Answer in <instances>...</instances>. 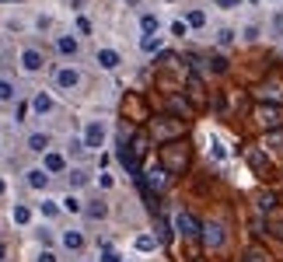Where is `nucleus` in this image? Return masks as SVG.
<instances>
[{
    "instance_id": "nucleus-26",
    "label": "nucleus",
    "mask_w": 283,
    "mask_h": 262,
    "mask_svg": "<svg viewBox=\"0 0 283 262\" xmlns=\"http://www.w3.org/2000/svg\"><path fill=\"white\" fill-rule=\"evenodd\" d=\"M210 70H213V73H224V70H227V60H224V56H213V60H210Z\"/></svg>"
},
{
    "instance_id": "nucleus-27",
    "label": "nucleus",
    "mask_w": 283,
    "mask_h": 262,
    "mask_svg": "<svg viewBox=\"0 0 283 262\" xmlns=\"http://www.w3.org/2000/svg\"><path fill=\"white\" fill-rule=\"evenodd\" d=\"M203 21H207V14H203V11H193V14H189V25H196V28H200Z\"/></svg>"
},
{
    "instance_id": "nucleus-32",
    "label": "nucleus",
    "mask_w": 283,
    "mask_h": 262,
    "mask_svg": "<svg viewBox=\"0 0 283 262\" xmlns=\"http://www.w3.org/2000/svg\"><path fill=\"white\" fill-rule=\"evenodd\" d=\"M77 28H80V32L87 35V32H91V21H87V18H77Z\"/></svg>"
},
{
    "instance_id": "nucleus-10",
    "label": "nucleus",
    "mask_w": 283,
    "mask_h": 262,
    "mask_svg": "<svg viewBox=\"0 0 283 262\" xmlns=\"http://www.w3.org/2000/svg\"><path fill=\"white\" fill-rule=\"evenodd\" d=\"M77 80H80V77H77V70H67V66L56 73V84H60V88H67V91H70V88H77Z\"/></svg>"
},
{
    "instance_id": "nucleus-35",
    "label": "nucleus",
    "mask_w": 283,
    "mask_h": 262,
    "mask_svg": "<svg viewBox=\"0 0 283 262\" xmlns=\"http://www.w3.org/2000/svg\"><path fill=\"white\" fill-rule=\"evenodd\" d=\"M220 7H234V4H241V0H217Z\"/></svg>"
},
{
    "instance_id": "nucleus-12",
    "label": "nucleus",
    "mask_w": 283,
    "mask_h": 262,
    "mask_svg": "<svg viewBox=\"0 0 283 262\" xmlns=\"http://www.w3.org/2000/svg\"><path fill=\"white\" fill-rule=\"evenodd\" d=\"M171 133H182V119H171V116H164V123L157 126V136H171Z\"/></svg>"
},
{
    "instance_id": "nucleus-14",
    "label": "nucleus",
    "mask_w": 283,
    "mask_h": 262,
    "mask_svg": "<svg viewBox=\"0 0 283 262\" xmlns=\"http://www.w3.org/2000/svg\"><path fill=\"white\" fill-rule=\"evenodd\" d=\"M255 206H259L262 213H273V210H276V196H273V193H262V196L255 199Z\"/></svg>"
},
{
    "instance_id": "nucleus-34",
    "label": "nucleus",
    "mask_w": 283,
    "mask_h": 262,
    "mask_svg": "<svg viewBox=\"0 0 283 262\" xmlns=\"http://www.w3.org/2000/svg\"><path fill=\"white\" fill-rule=\"evenodd\" d=\"M39 262H56V255H53V252H42V255H39Z\"/></svg>"
},
{
    "instance_id": "nucleus-31",
    "label": "nucleus",
    "mask_w": 283,
    "mask_h": 262,
    "mask_svg": "<svg viewBox=\"0 0 283 262\" xmlns=\"http://www.w3.org/2000/svg\"><path fill=\"white\" fill-rule=\"evenodd\" d=\"M185 32H189L185 21H175V25H171V35H185Z\"/></svg>"
},
{
    "instance_id": "nucleus-8",
    "label": "nucleus",
    "mask_w": 283,
    "mask_h": 262,
    "mask_svg": "<svg viewBox=\"0 0 283 262\" xmlns=\"http://www.w3.org/2000/svg\"><path fill=\"white\" fill-rule=\"evenodd\" d=\"M98 63L105 66V70H116L119 66V53L116 49H98Z\"/></svg>"
},
{
    "instance_id": "nucleus-21",
    "label": "nucleus",
    "mask_w": 283,
    "mask_h": 262,
    "mask_svg": "<svg viewBox=\"0 0 283 262\" xmlns=\"http://www.w3.org/2000/svg\"><path fill=\"white\" fill-rule=\"evenodd\" d=\"M168 109H171V112H178V116H185V112H189V105H185L182 98H168Z\"/></svg>"
},
{
    "instance_id": "nucleus-17",
    "label": "nucleus",
    "mask_w": 283,
    "mask_h": 262,
    "mask_svg": "<svg viewBox=\"0 0 283 262\" xmlns=\"http://www.w3.org/2000/svg\"><path fill=\"white\" fill-rule=\"evenodd\" d=\"M28 186H32V189H46V171H42V168L28 171Z\"/></svg>"
},
{
    "instance_id": "nucleus-4",
    "label": "nucleus",
    "mask_w": 283,
    "mask_h": 262,
    "mask_svg": "<svg viewBox=\"0 0 283 262\" xmlns=\"http://www.w3.org/2000/svg\"><path fill=\"white\" fill-rule=\"evenodd\" d=\"M185 95H189V102H193L196 109H203V105H207V95H203V84H200V77H189V84H185Z\"/></svg>"
},
{
    "instance_id": "nucleus-18",
    "label": "nucleus",
    "mask_w": 283,
    "mask_h": 262,
    "mask_svg": "<svg viewBox=\"0 0 283 262\" xmlns=\"http://www.w3.org/2000/svg\"><path fill=\"white\" fill-rule=\"evenodd\" d=\"M28 147H32V150H46V147H49V136H46V133H35V136H28Z\"/></svg>"
},
{
    "instance_id": "nucleus-6",
    "label": "nucleus",
    "mask_w": 283,
    "mask_h": 262,
    "mask_svg": "<svg viewBox=\"0 0 283 262\" xmlns=\"http://www.w3.org/2000/svg\"><path fill=\"white\" fill-rule=\"evenodd\" d=\"M266 227H269V234H273V238H280V241H283V210H273V213H269Z\"/></svg>"
},
{
    "instance_id": "nucleus-2",
    "label": "nucleus",
    "mask_w": 283,
    "mask_h": 262,
    "mask_svg": "<svg viewBox=\"0 0 283 262\" xmlns=\"http://www.w3.org/2000/svg\"><path fill=\"white\" fill-rule=\"evenodd\" d=\"M175 227H178V234H182V238H200V234H203V224H200L193 213H185V210H178Z\"/></svg>"
},
{
    "instance_id": "nucleus-22",
    "label": "nucleus",
    "mask_w": 283,
    "mask_h": 262,
    "mask_svg": "<svg viewBox=\"0 0 283 262\" xmlns=\"http://www.w3.org/2000/svg\"><path fill=\"white\" fill-rule=\"evenodd\" d=\"M14 98V84L11 80H0V102H11Z\"/></svg>"
},
{
    "instance_id": "nucleus-28",
    "label": "nucleus",
    "mask_w": 283,
    "mask_h": 262,
    "mask_svg": "<svg viewBox=\"0 0 283 262\" xmlns=\"http://www.w3.org/2000/svg\"><path fill=\"white\" fill-rule=\"evenodd\" d=\"M140 46H143V53H154V49H157V35H154V39H150V35H147V39H143Z\"/></svg>"
},
{
    "instance_id": "nucleus-29",
    "label": "nucleus",
    "mask_w": 283,
    "mask_h": 262,
    "mask_svg": "<svg viewBox=\"0 0 283 262\" xmlns=\"http://www.w3.org/2000/svg\"><path fill=\"white\" fill-rule=\"evenodd\" d=\"M87 217H105V206H102V203H95V206H87Z\"/></svg>"
},
{
    "instance_id": "nucleus-1",
    "label": "nucleus",
    "mask_w": 283,
    "mask_h": 262,
    "mask_svg": "<svg viewBox=\"0 0 283 262\" xmlns=\"http://www.w3.org/2000/svg\"><path fill=\"white\" fill-rule=\"evenodd\" d=\"M161 164H164L168 175H182V171L189 168V147H185L182 140H168V143L161 147Z\"/></svg>"
},
{
    "instance_id": "nucleus-38",
    "label": "nucleus",
    "mask_w": 283,
    "mask_h": 262,
    "mask_svg": "<svg viewBox=\"0 0 283 262\" xmlns=\"http://www.w3.org/2000/svg\"><path fill=\"white\" fill-rule=\"evenodd\" d=\"M0 255H4V245H0Z\"/></svg>"
},
{
    "instance_id": "nucleus-37",
    "label": "nucleus",
    "mask_w": 283,
    "mask_h": 262,
    "mask_svg": "<svg viewBox=\"0 0 283 262\" xmlns=\"http://www.w3.org/2000/svg\"><path fill=\"white\" fill-rule=\"evenodd\" d=\"M0 193H4V182H0Z\"/></svg>"
},
{
    "instance_id": "nucleus-30",
    "label": "nucleus",
    "mask_w": 283,
    "mask_h": 262,
    "mask_svg": "<svg viewBox=\"0 0 283 262\" xmlns=\"http://www.w3.org/2000/svg\"><path fill=\"white\" fill-rule=\"evenodd\" d=\"M63 206H67L70 213H77V210H80V203H77V199H73V196H67V199H63Z\"/></svg>"
},
{
    "instance_id": "nucleus-36",
    "label": "nucleus",
    "mask_w": 283,
    "mask_h": 262,
    "mask_svg": "<svg viewBox=\"0 0 283 262\" xmlns=\"http://www.w3.org/2000/svg\"><path fill=\"white\" fill-rule=\"evenodd\" d=\"M273 25H276V32H283V14H276V21H273Z\"/></svg>"
},
{
    "instance_id": "nucleus-11",
    "label": "nucleus",
    "mask_w": 283,
    "mask_h": 262,
    "mask_svg": "<svg viewBox=\"0 0 283 262\" xmlns=\"http://www.w3.org/2000/svg\"><path fill=\"white\" fill-rule=\"evenodd\" d=\"M248 164H252L259 175H266V171H269V161H266V154H262V150H252V154H248Z\"/></svg>"
},
{
    "instance_id": "nucleus-19",
    "label": "nucleus",
    "mask_w": 283,
    "mask_h": 262,
    "mask_svg": "<svg viewBox=\"0 0 283 262\" xmlns=\"http://www.w3.org/2000/svg\"><path fill=\"white\" fill-rule=\"evenodd\" d=\"M35 109H39V112H49V109H53V98L39 91V95H35Z\"/></svg>"
},
{
    "instance_id": "nucleus-15",
    "label": "nucleus",
    "mask_w": 283,
    "mask_h": 262,
    "mask_svg": "<svg viewBox=\"0 0 283 262\" xmlns=\"http://www.w3.org/2000/svg\"><path fill=\"white\" fill-rule=\"evenodd\" d=\"M63 245H67L70 252H77V248H84V238H80L77 231H67V234H63Z\"/></svg>"
},
{
    "instance_id": "nucleus-13",
    "label": "nucleus",
    "mask_w": 283,
    "mask_h": 262,
    "mask_svg": "<svg viewBox=\"0 0 283 262\" xmlns=\"http://www.w3.org/2000/svg\"><path fill=\"white\" fill-rule=\"evenodd\" d=\"M241 262H269V255H266V248L252 245V248H245V255H241Z\"/></svg>"
},
{
    "instance_id": "nucleus-25",
    "label": "nucleus",
    "mask_w": 283,
    "mask_h": 262,
    "mask_svg": "<svg viewBox=\"0 0 283 262\" xmlns=\"http://www.w3.org/2000/svg\"><path fill=\"white\" fill-rule=\"evenodd\" d=\"M28 217H32L28 206H14V220H18V224H28Z\"/></svg>"
},
{
    "instance_id": "nucleus-33",
    "label": "nucleus",
    "mask_w": 283,
    "mask_h": 262,
    "mask_svg": "<svg viewBox=\"0 0 283 262\" xmlns=\"http://www.w3.org/2000/svg\"><path fill=\"white\" fill-rule=\"evenodd\" d=\"M102 262H123V259H119L116 252H109V248H105V255H102Z\"/></svg>"
},
{
    "instance_id": "nucleus-3",
    "label": "nucleus",
    "mask_w": 283,
    "mask_h": 262,
    "mask_svg": "<svg viewBox=\"0 0 283 262\" xmlns=\"http://www.w3.org/2000/svg\"><path fill=\"white\" fill-rule=\"evenodd\" d=\"M200 238L207 241V248H220L224 245V227L220 224H203V234Z\"/></svg>"
},
{
    "instance_id": "nucleus-20",
    "label": "nucleus",
    "mask_w": 283,
    "mask_h": 262,
    "mask_svg": "<svg viewBox=\"0 0 283 262\" xmlns=\"http://www.w3.org/2000/svg\"><path fill=\"white\" fill-rule=\"evenodd\" d=\"M56 46H60V53H70V56H73V53H77V42H73L70 35H63V39H60Z\"/></svg>"
},
{
    "instance_id": "nucleus-5",
    "label": "nucleus",
    "mask_w": 283,
    "mask_h": 262,
    "mask_svg": "<svg viewBox=\"0 0 283 262\" xmlns=\"http://www.w3.org/2000/svg\"><path fill=\"white\" fill-rule=\"evenodd\" d=\"M102 140H105V126H102V123H87V130H84V147H102Z\"/></svg>"
},
{
    "instance_id": "nucleus-23",
    "label": "nucleus",
    "mask_w": 283,
    "mask_h": 262,
    "mask_svg": "<svg viewBox=\"0 0 283 262\" xmlns=\"http://www.w3.org/2000/svg\"><path fill=\"white\" fill-rule=\"evenodd\" d=\"M140 25H143V32H150V35L157 32V18H154V14H143V18H140Z\"/></svg>"
},
{
    "instance_id": "nucleus-24",
    "label": "nucleus",
    "mask_w": 283,
    "mask_h": 262,
    "mask_svg": "<svg viewBox=\"0 0 283 262\" xmlns=\"http://www.w3.org/2000/svg\"><path fill=\"white\" fill-rule=\"evenodd\" d=\"M137 248H140V252H150V248H154V238H150V234H140V238H137Z\"/></svg>"
},
{
    "instance_id": "nucleus-7",
    "label": "nucleus",
    "mask_w": 283,
    "mask_h": 262,
    "mask_svg": "<svg viewBox=\"0 0 283 262\" xmlns=\"http://www.w3.org/2000/svg\"><path fill=\"white\" fill-rule=\"evenodd\" d=\"M259 123H262V126H280L283 112L280 109H259Z\"/></svg>"
},
{
    "instance_id": "nucleus-9",
    "label": "nucleus",
    "mask_w": 283,
    "mask_h": 262,
    "mask_svg": "<svg viewBox=\"0 0 283 262\" xmlns=\"http://www.w3.org/2000/svg\"><path fill=\"white\" fill-rule=\"evenodd\" d=\"M21 63H25V70H39L42 66V53L39 49H25L21 53Z\"/></svg>"
},
{
    "instance_id": "nucleus-16",
    "label": "nucleus",
    "mask_w": 283,
    "mask_h": 262,
    "mask_svg": "<svg viewBox=\"0 0 283 262\" xmlns=\"http://www.w3.org/2000/svg\"><path fill=\"white\" fill-rule=\"evenodd\" d=\"M63 154H46V171H63Z\"/></svg>"
}]
</instances>
